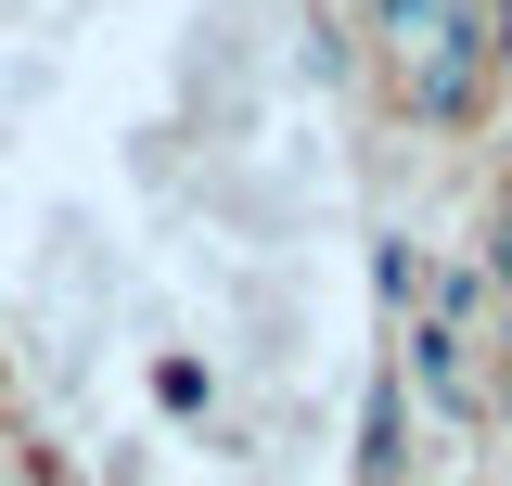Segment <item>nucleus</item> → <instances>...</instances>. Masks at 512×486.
Instances as JSON below:
<instances>
[{"instance_id":"nucleus-1","label":"nucleus","mask_w":512,"mask_h":486,"mask_svg":"<svg viewBox=\"0 0 512 486\" xmlns=\"http://www.w3.org/2000/svg\"><path fill=\"white\" fill-rule=\"evenodd\" d=\"M372 26H384V52H397V77H410L423 116H461L474 103V52H487L474 0H384Z\"/></svg>"},{"instance_id":"nucleus-2","label":"nucleus","mask_w":512,"mask_h":486,"mask_svg":"<svg viewBox=\"0 0 512 486\" xmlns=\"http://www.w3.org/2000/svg\"><path fill=\"white\" fill-rule=\"evenodd\" d=\"M410 359H423V397H436V410H474V371H461V333H423V346H410Z\"/></svg>"},{"instance_id":"nucleus-3","label":"nucleus","mask_w":512,"mask_h":486,"mask_svg":"<svg viewBox=\"0 0 512 486\" xmlns=\"http://www.w3.org/2000/svg\"><path fill=\"white\" fill-rule=\"evenodd\" d=\"M359 474H372V486L397 474V397H372V448H359Z\"/></svg>"},{"instance_id":"nucleus-4","label":"nucleus","mask_w":512,"mask_h":486,"mask_svg":"<svg viewBox=\"0 0 512 486\" xmlns=\"http://www.w3.org/2000/svg\"><path fill=\"white\" fill-rule=\"evenodd\" d=\"M487 269H500V282H512V218H500V231H487Z\"/></svg>"}]
</instances>
